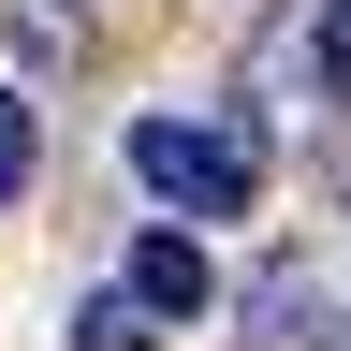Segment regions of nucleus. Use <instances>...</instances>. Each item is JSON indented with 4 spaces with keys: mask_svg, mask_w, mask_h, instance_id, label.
Instances as JSON below:
<instances>
[{
    "mask_svg": "<svg viewBox=\"0 0 351 351\" xmlns=\"http://www.w3.org/2000/svg\"><path fill=\"white\" fill-rule=\"evenodd\" d=\"M117 161L147 176L161 205H191V219H249V191H263V132H191V117H132V132H117Z\"/></svg>",
    "mask_w": 351,
    "mask_h": 351,
    "instance_id": "1",
    "label": "nucleus"
},
{
    "mask_svg": "<svg viewBox=\"0 0 351 351\" xmlns=\"http://www.w3.org/2000/svg\"><path fill=\"white\" fill-rule=\"evenodd\" d=\"M205 293H219V278H205V249L176 234V219H161V234H132V307H147V322H191Z\"/></svg>",
    "mask_w": 351,
    "mask_h": 351,
    "instance_id": "2",
    "label": "nucleus"
},
{
    "mask_svg": "<svg viewBox=\"0 0 351 351\" xmlns=\"http://www.w3.org/2000/svg\"><path fill=\"white\" fill-rule=\"evenodd\" d=\"M73 351H161V337H147L132 293H88V307H73Z\"/></svg>",
    "mask_w": 351,
    "mask_h": 351,
    "instance_id": "3",
    "label": "nucleus"
},
{
    "mask_svg": "<svg viewBox=\"0 0 351 351\" xmlns=\"http://www.w3.org/2000/svg\"><path fill=\"white\" fill-rule=\"evenodd\" d=\"M29 161H44V132H29V103H15V88H0V205L29 191Z\"/></svg>",
    "mask_w": 351,
    "mask_h": 351,
    "instance_id": "4",
    "label": "nucleus"
},
{
    "mask_svg": "<svg viewBox=\"0 0 351 351\" xmlns=\"http://www.w3.org/2000/svg\"><path fill=\"white\" fill-rule=\"evenodd\" d=\"M322 88H337V103H351V0H337V15H322Z\"/></svg>",
    "mask_w": 351,
    "mask_h": 351,
    "instance_id": "5",
    "label": "nucleus"
}]
</instances>
